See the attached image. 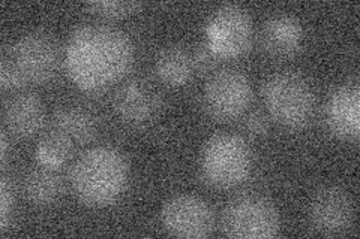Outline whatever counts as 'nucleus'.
<instances>
[{"label": "nucleus", "mask_w": 360, "mask_h": 239, "mask_svg": "<svg viewBox=\"0 0 360 239\" xmlns=\"http://www.w3.org/2000/svg\"><path fill=\"white\" fill-rule=\"evenodd\" d=\"M134 60V47L125 33L107 26L77 29L66 45L65 64L72 81L83 90L105 88L125 75Z\"/></svg>", "instance_id": "f257e3e1"}, {"label": "nucleus", "mask_w": 360, "mask_h": 239, "mask_svg": "<svg viewBox=\"0 0 360 239\" xmlns=\"http://www.w3.org/2000/svg\"><path fill=\"white\" fill-rule=\"evenodd\" d=\"M141 6V2H125V0H92V2L86 4V8L90 13L111 18L128 15Z\"/></svg>", "instance_id": "6ab92c4d"}, {"label": "nucleus", "mask_w": 360, "mask_h": 239, "mask_svg": "<svg viewBox=\"0 0 360 239\" xmlns=\"http://www.w3.org/2000/svg\"><path fill=\"white\" fill-rule=\"evenodd\" d=\"M22 190L29 202L38 207H47L62 196L63 181L54 168H37L25 177Z\"/></svg>", "instance_id": "dca6fc26"}, {"label": "nucleus", "mask_w": 360, "mask_h": 239, "mask_svg": "<svg viewBox=\"0 0 360 239\" xmlns=\"http://www.w3.org/2000/svg\"><path fill=\"white\" fill-rule=\"evenodd\" d=\"M218 54L210 48L207 42L200 43L193 54L194 67L198 71H209L218 63Z\"/></svg>", "instance_id": "4be33fe9"}, {"label": "nucleus", "mask_w": 360, "mask_h": 239, "mask_svg": "<svg viewBox=\"0 0 360 239\" xmlns=\"http://www.w3.org/2000/svg\"><path fill=\"white\" fill-rule=\"evenodd\" d=\"M4 120L8 130L18 138L35 136L45 121L41 99L33 93H21L11 97L5 104Z\"/></svg>", "instance_id": "ddd939ff"}, {"label": "nucleus", "mask_w": 360, "mask_h": 239, "mask_svg": "<svg viewBox=\"0 0 360 239\" xmlns=\"http://www.w3.org/2000/svg\"><path fill=\"white\" fill-rule=\"evenodd\" d=\"M194 62L182 47H167L156 57L155 71L161 81L170 86H182L194 74Z\"/></svg>", "instance_id": "f3484780"}, {"label": "nucleus", "mask_w": 360, "mask_h": 239, "mask_svg": "<svg viewBox=\"0 0 360 239\" xmlns=\"http://www.w3.org/2000/svg\"><path fill=\"white\" fill-rule=\"evenodd\" d=\"M127 158L116 148L96 146L86 151L71 170L75 196L89 207H107L128 184Z\"/></svg>", "instance_id": "f03ea898"}, {"label": "nucleus", "mask_w": 360, "mask_h": 239, "mask_svg": "<svg viewBox=\"0 0 360 239\" xmlns=\"http://www.w3.org/2000/svg\"><path fill=\"white\" fill-rule=\"evenodd\" d=\"M0 84L5 90H17L26 86L25 78L21 76L15 64L11 62L9 57H5L0 66Z\"/></svg>", "instance_id": "412c9836"}, {"label": "nucleus", "mask_w": 360, "mask_h": 239, "mask_svg": "<svg viewBox=\"0 0 360 239\" xmlns=\"http://www.w3.org/2000/svg\"><path fill=\"white\" fill-rule=\"evenodd\" d=\"M303 39L300 22L288 15H276L267 20L260 33V45L266 54L287 57L295 54Z\"/></svg>", "instance_id": "4468645a"}, {"label": "nucleus", "mask_w": 360, "mask_h": 239, "mask_svg": "<svg viewBox=\"0 0 360 239\" xmlns=\"http://www.w3.org/2000/svg\"><path fill=\"white\" fill-rule=\"evenodd\" d=\"M326 120L333 135L342 139H357L360 132L359 84L347 83L338 87L326 105Z\"/></svg>", "instance_id": "f8f14e48"}, {"label": "nucleus", "mask_w": 360, "mask_h": 239, "mask_svg": "<svg viewBox=\"0 0 360 239\" xmlns=\"http://www.w3.org/2000/svg\"><path fill=\"white\" fill-rule=\"evenodd\" d=\"M252 87L250 79L238 69H221L213 74L202 92L205 108L213 118L230 121L250 107Z\"/></svg>", "instance_id": "423d86ee"}, {"label": "nucleus", "mask_w": 360, "mask_h": 239, "mask_svg": "<svg viewBox=\"0 0 360 239\" xmlns=\"http://www.w3.org/2000/svg\"><path fill=\"white\" fill-rule=\"evenodd\" d=\"M72 144L58 133H51L39 141L37 146L38 161L49 168H59L68 162Z\"/></svg>", "instance_id": "a211bd4d"}, {"label": "nucleus", "mask_w": 360, "mask_h": 239, "mask_svg": "<svg viewBox=\"0 0 360 239\" xmlns=\"http://www.w3.org/2000/svg\"><path fill=\"white\" fill-rule=\"evenodd\" d=\"M206 42L219 57L243 54L252 39V21L239 5H222L206 25Z\"/></svg>", "instance_id": "0eeeda50"}, {"label": "nucleus", "mask_w": 360, "mask_h": 239, "mask_svg": "<svg viewBox=\"0 0 360 239\" xmlns=\"http://www.w3.org/2000/svg\"><path fill=\"white\" fill-rule=\"evenodd\" d=\"M161 108V97L148 83L134 79L119 88L115 97L117 116L131 126L152 121Z\"/></svg>", "instance_id": "9b49d317"}, {"label": "nucleus", "mask_w": 360, "mask_h": 239, "mask_svg": "<svg viewBox=\"0 0 360 239\" xmlns=\"http://www.w3.org/2000/svg\"><path fill=\"white\" fill-rule=\"evenodd\" d=\"M222 232L236 239H270L279 233L281 220L272 202L246 195L231 200L221 219Z\"/></svg>", "instance_id": "39448f33"}, {"label": "nucleus", "mask_w": 360, "mask_h": 239, "mask_svg": "<svg viewBox=\"0 0 360 239\" xmlns=\"http://www.w3.org/2000/svg\"><path fill=\"white\" fill-rule=\"evenodd\" d=\"M309 221L312 229L323 235H341L350 231L354 221L352 196L336 186L320 189L309 205Z\"/></svg>", "instance_id": "9d476101"}, {"label": "nucleus", "mask_w": 360, "mask_h": 239, "mask_svg": "<svg viewBox=\"0 0 360 239\" xmlns=\"http://www.w3.org/2000/svg\"><path fill=\"white\" fill-rule=\"evenodd\" d=\"M263 100L270 116L290 129L309 123L317 105L309 81L296 72L270 76L263 87Z\"/></svg>", "instance_id": "7ed1b4c3"}, {"label": "nucleus", "mask_w": 360, "mask_h": 239, "mask_svg": "<svg viewBox=\"0 0 360 239\" xmlns=\"http://www.w3.org/2000/svg\"><path fill=\"white\" fill-rule=\"evenodd\" d=\"M14 207V187L11 179L8 177H2L0 179V229L5 231L9 220L11 214H13Z\"/></svg>", "instance_id": "aec40b11"}, {"label": "nucleus", "mask_w": 360, "mask_h": 239, "mask_svg": "<svg viewBox=\"0 0 360 239\" xmlns=\"http://www.w3.org/2000/svg\"><path fill=\"white\" fill-rule=\"evenodd\" d=\"M161 220L168 233L186 239L206 238L215 226L209 203L193 195H179L167 200Z\"/></svg>", "instance_id": "1a4fd4ad"}, {"label": "nucleus", "mask_w": 360, "mask_h": 239, "mask_svg": "<svg viewBox=\"0 0 360 239\" xmlns=\"http://www.w3.org/2000/svg\"><path fill=\"white\" fill-rule=\"evenodd\" d=\"M200 168L207 184L219 189L234 187L250 175L251 150L238 135H217L202 148Z\"/></svg>", "instance_id": "20e7f679"}, {"label": "nucleus", "mask_w": 360, "mask_h": 239, "mask_svg": "<svg viewBox=\"0 0 360 239\" xmlns=\"http://www.w3.org/2000/svg\"><path fill=\"white\" fill-rule=\"evenodd\" d=\"M270 128L269 118L262 112H254L245 120V129L250 135L260 136L264 135Z\"/></svg>", "instance_id": "5701e85b"}, {"label": "nucleus", "mask_w": 360, "mask_h": 239, "mask_svg": "<svg viewBox=\"0 0 360 239\" xmlns=\"http://www.w3.org/2000/svg\"><path fill=\"white\" fill-rule=\"evenodd\" d=\"M0 148H2V151H0V157H2V162L6 161V154H8V136L6 132H2V138H0Z\"/></svg>", "instance_id": "b1692460"}, {"label": "nucleus", "mask_w": 360, "mask_h": 239, "mask_svg": "<svg viewBox=\"0 0 360 239\" xmlns=\"http://www.w3.org/2000/svg\"><path fill=\"white\" fill-rule=\"evenodd\" d=\"M9 59L15 64L26 84L50 81L59 69V50L54 39L45 33L22 35L11 50Z\"/></svg>", "instance_id": "6e6552de"}, {"label": "nucleus", "mask_w": 360, "mask_h": 239, "mask_svg": "<svg viewBox=\"0 0 360 239\" xmlns=\"http://www.w3.org/2000/svg\"><path fill=\"white\" fill-rule=\"evenodd\" d=\"M96 130L98 120L86 108H63L53 117V132L71 144L90 141L96 135Z\"/></svg>", "instance_id": "2eb2a0df"}]
</instances>
